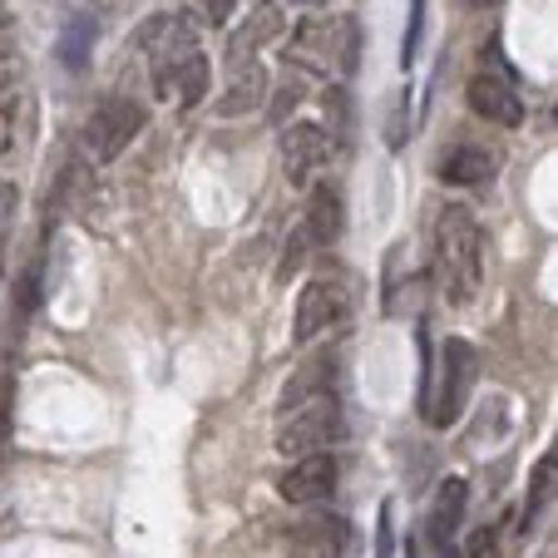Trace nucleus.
<instances>
[{
    "mask_svg": "<svg viewBox=\"0 0 558 558\" xmlns=\"http://www.w3.org/2000/svg\"><path fill=\"white\" fill-rule=\"evenodd\" d=\"M337 480H341L337 454L316 450V454H302V460L277 480V495H282L287 505H322V499L337 495Z\"/></svg>",
    "mask_w": 558,
    "mask_h": 558,
    "instance_id": "9d476101",
    "label": "nucleus"
},
{
    "mask_svg": "<svg viewBox=\"0 0 558 558\" xmlns=\"http://www.w3.org/2000/svg\"><path fill=\"white\" fill-rule=\"evenodd\" d=\"M337 351H316L287 376L282 401H277V450L282 454H316L347 435L341 421V390H337Z\"/></svg>",
    "mask_w": 558,
    "mask_h": 558,
    "instance_id": "f257e3e1",
    "label": "nucleus"
},
{
    "mask_svg": "<svg viewBox=\"0 0 558 558\" xmlns=\"http://www.w3.org/2000/svg\"><path fill=\"white\" fill-rule=\"evenodd\" d=\"M238 5L243 0H203V15H208V25H228L238 15Z\"/></svg>",
    "mask_w": 558,
    "mask_h": 558,
    "instance_id": "412c9836",
    "label": "nucleus"
},
{
    "mask_svg": "<svg viewBox=\"0 0 558 558\" xmlns=\"http://www.w3.org/2000/svg\"><path fill=\"white\" fill-rule=\"evenodd\" d=\"M440 179L445 183H460V189H474V183H489L495 179V154L480 144H454L450 154L440 158Z\"/></svg>",
    "mask_w": 558,
    "mask_h": 558,
    "instance_id": "dca6fc26",
    "label": "nucleus"
},
{
    "mask_svg": "<svg viewBox=\"0 0 558 558\" xmlns=\"http://www.w3.org/2000/svg\"><path fill=\"white\" fill-rule=\"evenodd\" d=\"M31 134H35V99L25 89H11L0 99V163H11L31 148Z\"/></svg>",
    "mask_w": 558,
    "mask_h": 558,
    "instance_id": "ddd939ff",
    "label": "nucleus"
},
{
    "mask_svg": "<svg viewBox=\"0 0 558 558\" xmlns=\"http://www.w3.org/2000/svg\"><path fill=\"white\" fill-rule=\"evenodd\" d=\"M89 45H95V21H89V15H74L60 35V60L70 64V70H85Z\"/></svg>",
    "mask_w": 558,
    "mask_h": 558,
    "instance_id": "a211bd4d",
    "label": "nucleus"
},
{
    "mask_svg": "<svg viewBox=\"0 0 558 558\" xmlns=\"http://www.w3.org/2000/svg\"><path fill=\"white\" fill-rule=\"evenodd\" d=\"M464 505H470V485L460 474L440 480V489L430 499V514H425V538H430L435 558H454V534L464 524Z\"/></svg>",
    "mask_w": 558,
    "mask_h": 558,
    "instance_id": "9b49d317",
    "label": "nucleus"
},
{
    "mask_svg": "<svg viewBox=\"0 0 558 558\" xmlns=\"http://www.w3.org/2000/svg\"><path fill=\"white\" fill-rule=\"evenodd\" d=\"M292 5H306V11H316V5H327V0H292Z\"/></svg>",
    "mask_w": 558,
    "mask_h": 558,
    "instance_id": "393cba45",
    "label": "nucleus"
},
{
    "mask_svg": "<svg viewBox=\"0 0 558 558\" xmlns=\"http://www.w3.org/2000/svg\"><path fill=\"white\" fill-rule=\"evenodd\" d=\"M361 25L356 15H306L292 31V45H287V60L296 70L316 74V80H351L361 64Z\"/></svg>",
    "mask_w": 558,
    "mask_h": 558,
    "instance_id": "20e7f679",
    "label": "nucleus"
},
{
    "mask_svg": "<svg viewBox=\"0 0 558 558\" xmlns=\"http://www.w3.org/2000/svg\"><path fill=\"white\" fill-rule=\"evenodd\" d=\"M347 316H351V282H347V272H341V267H322V272H312V282L302 287V296H296V327H292V337L306 347V341L337 331Z\"/></svg>",
    "mask_w": 558,
    "mask_h": 558,
    "instance_id": "6e6552de",
    "label": "nucleus"
},
{
    "mask_svg": "<svg viewBox=\"0 0 558 558\" xmlns=\"http://www.w3.org/2000/svg\"><path fill=\"white\" fill-rule=\"evenodd\" d=\"M277 35H282V5H277V0H263V5L243 21V31L228 40V60H257L263 45L277 40Z\"/></svg>",
    "mask_w": 558,
    "mask_h": 558,
    "instance_id": "4468645a",
    "label": "nucleus"
},
{
    "mask_svg": "<svg viewBox=\"0 0 558 558\" xmlns=\"http://www.w3.org/2000/svg\"><path fill=\"white\" fill-rule=\"evenodd\" d=\"M474 380H480V351L464 337H450L440 347V380H430V390H425V421L435 430H450L464 415V405L474 396Z\"/></svg>",
    "mask_w": 558,
    "mask_h": 558,
    "instance_id": "39448f33",
    "label": "nucleus"
},
{
    "mask_svg": "<svg viewBox=\"0 0 558 558\" xmlns=\"http://www.w3.org/2000/svg\"><path fill=\"white\" fill-rule=\"evenodd\" d=\"M138 129H144V105H138V99H129V95H109V99H99L95 114L85 119L80 154H85V163L105 169V163H114V158L134 144Z\"/></svg>",
    "mask_w": 558,
    "mask_h": 558,
    "instance_id": "423d86ee",
    "label": "nucleus"
},
{
    "mask_svg": "<svg viewBox=\"0 0 558 558\" xmlns=\"http://www.w3.org/2000/svg\"><path fill=\"white\" fill-rule=\"evenodd\" d=\"M306 238L312 247H331L341 238V193L331 183H316L312 189V203H306Z\"/></svg>",
    "mask_w": 558,
    "mask_h": 558,
    "instance_id": "2eb2a0df",
    "label": "nucleus"
},
{
    "mask_svg": "<svg viewBox=\"0 0 558 558\" xmlns=\"http://www.w3.org/2000/svg\"><path fill=\"white\" fill-rule=\"evenodd\" d=\"M347 554V519L312 514L292 529V558H341Z\"/></svg>",
    "mask_w": 558,
    "mask_h": 558,
    "instance_id": "f8f14e48",
    "label": "nucleus"
},
{
    "mask_svg": "<svg viewBox=\"0 0 558 558\" xmlns=\"http://www.w3.org/2000/svg\"><path fill=\"white\" fill-rule=\"evenodd\" d=\"M267 89V74L257 60H228V95H222V114H238V109H253Z\"/></svg>",
    "mask_w": 558,
    "mask_h": 558,
    "instance_id": "f3484780",
    "label": "nucleus"
},
{
    "mask_svg": "<svg viewBox=\"0 0 558 558\" xmlns=\"http://www.w3.org/2000/svg\"><path fill=\"white\" fill-rule=\"evenodd\" d=\"M435 282L454 306H470L485 282V238L464 203H450L435 218Z\"/></svg>",
    "mask_w": 558,
    "mask_h": 558,
    "instance_id": "7ed1b4c3",
    "label": "nucleus"
},
{
    "mask_svg": "<svg viewBox=\"0 0 558 558\" xmlns=\"http://www.w3.org/2000/svg\"><path fill=\"white\" fill-rule=\"evenodd\" d=\"M425 5L430 0H411V25H405V50H401V64L415 60V50H421V31H425Z\"/></svg>",
    "mask_w": 558,
    "mask_h": 558,
    "instance_id": "6ab92c4d",
    "label": "nucleus"
},
{
    "mask_svg": "<svg viewBox=\"0 0 558 558\" xmlns=\"http://www.w3.org/2000/svg\"><path fill=\"white\" fill-rule=\"evenodd\" d=\"M0 25H5V0H0Z\"/></svg>",
    "mask_w": 558,
    "mask_h": 558,
    "instance_id": "a878e982",
    "label": "nucleus"
},
{
    "mask_svg": "<svg viewBox=\"0 0 558 558\" xmlns=\"http://www.w3.org/2000/svg\"><path fill=\"white\" fill-rule=\"evenodd\" d=\"M11 80H15V54L0 50V99L11 95Z\"/></svg>",
    "mask_w": 558,
    "mask_h": 558,
    "instance_id": "5701e85b",
    "label": "nucleus"
},
{
    "mask_svg": "<svg viewBox=\"0 0 558 558\" xmlns=\"http://www.w3.org/2000/svg\"><path fill=\"white\" fill-rule=\"evenodd\" d=\"M337 154H341L337 124H316V119H296V124H287L282 163H287V179L292 183H316L327 163H337Z\"/></svg>",
    "mask_w": 558,
    "mask_h": 558,
    "instance_id": "1a4fd4ad",
    "label": "nucleus"
},
{
    "mask_svg": "<svg viewBox=\"0 0 558 558\" xmlns=\"http://www.w3.org/2000/svg\"><path fill=\"white\" fill-rule=\"evenodd\" d=\"M464 558H499V529H480L464 548Z\"/></svg>",
    "mask_w": 558,
    "mask_h": 558,
    "instance_id": "aec40b11",
    "label": "nucleus"
},
{
    "mask_svg": "<svg viewBox=\"0 0 558 558\" xmlns=\"http://www.w3.org/2000/svg\"><path fill=\"white\" fill-rule=\"evenodd\" d=\"M380 558H390V505H380V544H376Z\"/></svg>",
    "mask_w": 558,
    "mask_h": 558,
    "instance_id": "b1692460",
    "label": "nucleus"
},
{
    "mask_svg": "<svg viewBox=\"0 0 558 558\" xmlns=\"http://www.w3.org/2000/svg\"><path fill=\"white\" fill-rule=\"evenodd\" d=\"M15 198H21V193H15V183H0V228L15 218Z\"/></svg>",
    "mask_w": 558,
    "mask_h": 558,
    "instance_id": "4be33fe9",
    "label": "nucleus"
},
{
    "mask_svg": "<svg viewBox=\"0 0 558 558\" xmlns=\"http://www.w3.org/2000/svg\"><path fill=\"white\" fill-rule=\"evenodd\" d=\"M134 45L148 60V85H154L158 105L163 109L203 105V95L213 85V70H208V54H203L193 15H158Z\"/></svg>",
    "mask_w": 558,
    "mask_h": 558,
    "instance_id": "f03ea898",
    "label": "nucleus"
},
{
    "mask_svg": "<svg viewBox=\"0 0 558 558\" xmlns=\"http://www.w3.org/2000/svg\"><path fill=\"white\" fill-rule=\"evenodd\" d=\"M464 99L480 119L489 124H505V129H519L524 124V99H519V74L505 64V50L489 45L485 50V64L470 74V85H464Z\"/></svg>",
    "mask_w": 558,
    "mask_h": 558,
    "instance_id": "0eeeda50",
    "label": "nucleus"
}]
</instances>
